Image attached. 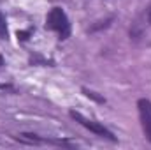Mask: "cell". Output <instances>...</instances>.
Returning <instances> with one entry per match:
<instances>
[{
  "instance_id": "cell-1",
  "label": "cell",
  "mask_w": 151,
  "mask_h": 150,
  "mask_svg": "<svg viewBox=\"0 0 151 150\" xmlns=\"http://www.w3.org/2000/svg\"><path fill=\"white\" fill-rule=\"evenodd\" d=\"M47 28L51 30H56L60 34V39H67L70 34V23L67 20V14L60 9V7H55L51 9V12L47 14V23H46Z\"/></svg>"
},
{
  "instance_id": "cell-2",
  "label": "cell",
  "mask_w": 151,
  "mask_h": 150,
  "mask_svg": "<svg viewBox=\"0 0 151 150\" xmlns=\"http://www.w3.org/2000/svg\"><path fill=\"white\" fill-rule=\"evenodd\" d=\"M70 117L74 118L76 122H79L83 127L90 129L91 133H95V134H99V136H102V138H107V140H111V141H116L114 134L107 129V127H104L102 124H99V122H95V120H90V118L83 117L81 113H77V111H70Z\"/></svg>"
},
{
  "instance_id": "cell-6",
  "label": "cell",
  "mask_w": 151,
  "mask_h": 150,
  "mask_svg": "<svg viewBox=\"0 0 151 150\" xmlns=\"http://www.w3.org/2000/svg\"><path fill=\"white\" fill-rule=\"evenodd\" d=\"M142 16H144V20H146V23H148V25H151V4L146 7V11L142 12Z\"/></svg>"
},
{
  "instance_id": "cell-3",
  "label": "cell",
  "mask_w": 151,
  "mask_h": 150,
  "mask_svg": "<svg viewBox=\"0 0 151 150\" xmlns=\"http://www.w3.org/2000/svg\"><path fill=\"white\" fill-rule=\"evenodd\" d=\"M137 108H139V115H141L144 134H146L148 141L151 143V101L150 99H139Z\"/></svg>"
},
{
  "instance_id": "cell-4",
  "label": "cell",
  "mask_w": 151,
  "mask_h": 150,
  "mask_svg": "<svg viewBox=\"0 0 151 150\" xmlns=\"http://www.w3.org/2000/svg\"><path fill=\"white\" fill-rule=\"evenodd\" d=\"M83 92H84V95H86V97H90V99H93V101H97V103H106V99H104V97L97 95L95 92H91V90H88V88H83Z\"/></svg>"
},
{
  "instance_id": "cell-5",
  "label": "cell",
  "mask_w": 151,
  "mask_h": 150,
  "mask_svg": "<svg viewBox=\"0 0 151 150\" xmlns=\"http://www.w3.org/2000/svg\"><path fill=\"white\" fill-rule=\"evenodd\" d=\"M0 37H7V25H5V18L0 12Z\"/></svg>"
}]
</instances>
